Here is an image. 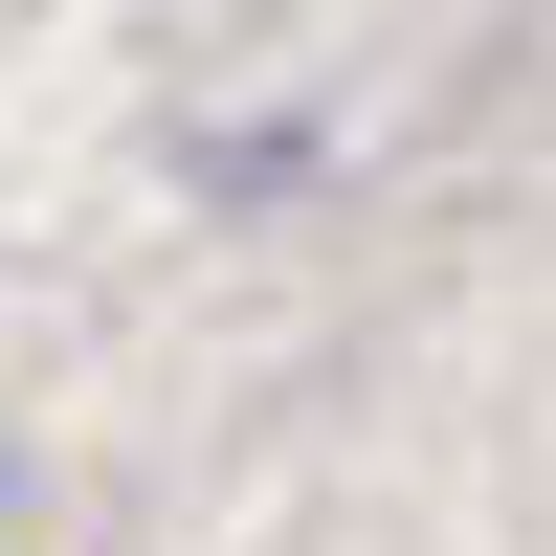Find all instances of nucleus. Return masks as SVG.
I'll list each match as a JSON object with an SVG mask.
<instances>
[{
    "mask_svg": "<svg viewBox=\"0 0 556 556\" xmlns=\"http://www.w3.org/2000/svg\"><path fill=\"white\" fill-rule=\"evenodd\" d=\"M290 178H312V112H223L201 134V201H290Z\"/></svg>",
    "mask_w": 556,
    "mask_h": 556,
    "instance_id": "f257e3e1",
    "label": "nucleus"
}]
</instances>
